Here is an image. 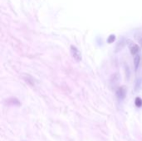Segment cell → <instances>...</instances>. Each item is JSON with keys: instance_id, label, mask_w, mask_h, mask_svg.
<instances>
[{"instance_id": "1", "label": "cell", "mask_w": 142, "mask_h": 141, "mask_svg": "<svg viewBox=\"0 0 142 141\" xmlns=\"http://www.w3.org/2000/svg\"><path fill=\"white\" fill-rule=\"evenodd\" d=\"M71 55H72V58L75 60L76 61L79 62L81 61V52L77 49L75 46H71Z\"/></svg>"}, {"instance_id": "2", "label": "cell", "mask_w": 142, "mask_h": 141, "mask_svg": "<svg viewBox=\"0 0 142 141\" xmlns=\"http://www.w3.org/2000/svg\"><path fill=\"white\" fill-rule=\"evenodd\" d=\"M126 89L123 86H121V87L118 88V90H117L116 96L119 100H123L125 98V96H126Z\"/></svg>"}, {"instance_id": "3", "label": "cell", "mask_w": 142, "mask_h": 141, "mask_svg": "<svg viewBox=\"0 0 142 141\" xmlns=\"http://www.w3.org/2000/svg\"><path fill=\"white\" fill-rule=\"evenodd\" d=\"M129 48H130V52L132 56H135L137 54H139L138 53L139 52V46L138 45L135 44V43H131L130 45V47Z\"/></svg>"}, {"instance_id": "4", "label": "cell", "mask_w": 142, "mask_h": 141, "mask_svg": "<svg viewBox=\"0 0 142 141\" xmlns=\"http://www.w3.org/2000/svg\"><path fill=\"white\" fill-rule=\"evenodd\" d=\"M141 56H140V54H137V55L134 56L133 63H134V67L135 70H137L138 67H139L140 63H141Z\"/></svg>"}, {"instance_id": "5", "label": "cell", "mask_w": 142, "mask_h": 141, "mask_svg": "<svg viewBox=\"0 0 142 141\" xmlns=\"http://www.w3.org/2000/svg\"><path fill=\"white\" fill-rule=\"evenodd\" d=\"M135 39L138 43L140 44V46L142 47V33L141 32H139V33H136L134 36Z\"/></svg>"}, {"instance_id": "6", "label": "cell", "mask_w": 142, "mask_h": 141, "mask_svg": "<svg viewBox=\"0 0 142 141\" xmlns=\"http://www.w3.org/2000/svg\"><path fill=\"white\" fill-rule=\"evenodd\" d=\"M135 106L137 107H140L142 106V100L140 98V97H137V98L135 99Z\"/></svg>"}, {"instance_id": "7", "label": "cell", "mask_w": 142, "mask_h": 141, "mask_svg": "<svg viewBox=\"0 0 142 141\" xmlns=\"http://www.w3.org/2000/svg\"><path fill=\"white\" fill-rule=\"evenodd\" d=\"M115 35H113V34L110 35L109 37H108V38H107V42L108 43H112L114 41H115Z\"/></svg>"}]
</instances>
